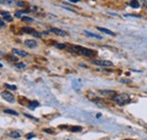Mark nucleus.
Returning <instances> with one entry per match:
<instances>
[{"instance_id":"obj_20","label":"nucleus","mask_w":147,"mask_h":140,"mask_svg":"<svg viewBox=\"0 0 147 140\" xmlns=\"http://www.w3.org/2000/svg\"><path fill=\"white\" fill-rule=\"evenodd\" d=\"M80 130H82V127H73L71 128V131H74V132H78Z\"/></svg>"},{"instance_id":"obj_1","label":"nucleus","mask_w":147,"mask_h":140,"mask_svg":"<svg viewBox=\"0 0 147 140\" xmlns=\"http://www.w3.org/2000/svg\"><path fill=\"white\" fill-rule=\"evenodd\" d=\"M113 102H115L117 104L119 105H123V104H128L131 100L130 95L127 93H122V94H118V95H114L113 96Z\"/></svg>"},{"instance_id":"obj_12","label":"nucleus","mask_w":147,"mask_h":140,"mask_svg":"<svg viewBox=\"0 0 147 140\" xmlns=\"http://www.w3.org/2000/svg\"><path fill=\"white\" fill-rule=\"evenodd\" d=\"M97 30L98 31H101V32H103V33H105V34H109V35H114V33L113 32H111V31H109L108 28H103V27H97Z\"/></svg>"},{"instance_id":"obj_29","label":"nucleus","mask_w":147,"mask_h":140,"mask_svg":"<svg viewBox=\"0 0 147 140\" xmlns=\"http://www.w3.org/2000/svg\"><path fill=\"white\" fill-rule=\"evenodd\" d=\"M0 68H2V65H1V63H0Z\"/></svg>"},{"instance_id":"obj_22","label":"nucleus","mask_w":147,"mask_h":140,"mask_svg":"<svg viewBox=\"0 0 147 140\" xmlns=\"http://www.w3.org/2000/svg\"><path fill=\"white\" fill-rule=\"evenodd\" d=\"M16 67H17L18 69H24V68H25V65H24V63H17Z\"/></svg>"},{"instance_id":"obj_25","label":"nucleus","mask_w":147,"mask_h":140,"mask_svg":"<svg viewBox=\"0 0 147 140\" xmlns=\"http://www.w3.org/2000/svg\"><path fill=\"white\" fill-rule=\"evenodd\" d=\"M23 13H24V11H17L15 16H16V17H22V14H23Z\"/></svg>"},{"instance_id":"obj_19","label":"nucleus","mask_w":147,"mask_h":140,"mask_svg":"<svg viewBox=\"0 0 147 140\" xmlns=\"http://www.w3.org/2000/svg\"><path fill=\"white\" fill-rule=\"evenodd\" d=\"M38 103H37L36 101H34V102H31V104H30V108H34V107H36V106H38Z\"/></svg>"},{"instance_id":"obj_13","label":"nucleus","mask_w":147,"mask_h":140,"mask_svg":"<svg viewBox=\"0 0 147 140\" xmlns=\"http://www.w3.org/2000/svg\"><path fill=\"white\" fill-rule=\"evenodd\" d=\"M85 34L87 35V36H91V37H95V38H98V40H101L102 37L100 36V35H96L94 34V33H91V32H87V31H85Z\"/></svg>"},{"instance_id":"obj_23","label":"nucleus","mask_w":147,"mask_h":140,"mask_svg":"<svg viewBox=\"0 0 147 140\" xmlns=\"http://www.w3.org/2000/svg\"><path fill=\"white\" fill-rule=\"evenodd\" d=\"M142 6H143L145 9H147V0H142Z\"/></svg>"},{"instance_id":"obj_11","label":"nucleus","mask_w":147,"mask_h":140,"mask_svg":"<svg viewBox=\"0 0 147 140\" xmlns=\"http://www.w3.org/2000/svg\"><path fill=\"white\" fill-rule=\"evenodd\" d=\"M129 5H130V7L136 8V9H137V8H139V6H140V5H139V2H138L137 0H132V1H130V2H129Z\"/></svg>"},{"instance_id":"obj_5","label":"nucleus","mask_w":147,"mask_h":140,"mask_svg":"<svg viewBox=\"0 0 147 140\" xmlns=\"http://www.w3.org/2000/svg\"><path fill=\"white\" fill-rule=\"evenodd\" d=\"M22 31H23L24 33H27V34H32V35H34V36H36V37H40V36H41V34H40V33H37V32H35L33 28H30V27H24Z\"/></svg>"},{"instance_id":"obj_9","label":"nucleus","mask_w":147,"mask_h":140,"mask_svg":"<svg viewBox=\"0 0 147 140\" xmlns=\"http://www.w3.org/2000/svg\"><path fill=\"white\" fill-rule=\"evenodd\" d=\"M13 53H15V54H17V55H20V57H27V52L18 50V49H14V50H13Z\"/></svg>"},{"instance_id":"obj_6","label":"nucleus","mask_w":147,"mask_h":140,"mask_svg":"<svg viewBox=\"0 0 147 140\" xmlns=\"http://www.w3.org/2000/svg\"><path fill=\"white\" fill-rule=\"evenodd\" d=\"M25 45L28 46V48H36L37 43L35 40H26L25 41Z\"/></svg>"},{"instance_id":"obj_27","label":"nucleus","mask_w":147,"mask_h":140,"mask_svg":"<svg viewBox=\"0 0 147 140\" xmlns=\"http://www.w3.org/2000/svg\"><path fill=\"white\" fill-rule=\"evenodd\" d=\"M0 27H1V28L5 27V23H3V20H1V19H0Z\"/></svg>"},{"instance_id":"obj_26","label":"nucleus","mask_w":147,"mask_h":140,"mask_svg":"<svg viewBox=\"0 0 147 140\" xmlns=\"http://www.w3.org/2000/svg\"><path fill=\"white\" fill-rule=\"evenodd\" d=\"M33 137H35L33 133H30V135H27V136H26V138H27V139H31V138H33Z\"/></svg>"},{"instance_id":"obj_4","label":"nucleus","mask_w":147,"mask_h":140,"mask_svg":"<svg viewBox=\"0 0 147 140\" xmlns=\"http://www.w3.org/2000/svg\"><path fill=\"white\" fill-rule=\"evenodd\" d=\"M1 96H2L3 100H6V101L9 102V103H14V101H15L14 95H13L11 93H9V92H2V93H1Z\"/></svg>"},{"instance_id":"obj_3","label":"nucleus","mask_w":147,"mask_h":140,"mask_svg":"<svg viewBox=\"0 0 147 140\" xmlns=\"http://www.w3.org/2000/svg\"><path fill=\"white\" fill-rule=\"evenodd\" d=\"M92 63L96 65V66H101V67H112L113 63L111 61H107V60H92Z\"/></svg>"},{"instance_id":"obj_18","label":"nucleus","mask_w":147,"mask_h":140,"mask_svg":"<svg viewBox=\"0 0 147 140\" xmlns=\"http://www.w3.org/2000/svg\"><path fill=\"white\" fill-rule=\"evenodd\" d=\"M5 86L8 88V89H10V90H16L17 87L16 86H14V85H9V84H5Z\"/></svg>"},{"instance_id":"obj_17","label":"nucleus","mask_w":147,"mask_h":140,"mask_svg":"<svg viewBox=\"0 0 147 140\" xmlns=\"http://www.w3.org/2000/svg\"><path fill=\"white\" fill-rule=\"evenodd\" d=\"M22 20L25 22V23H32L33 22V18L31 17H22Z\"/></svg>"},{"instance_id":"obj_28","label":"nucleus","mask_w":147,"mask_h":140,"mask_svg":"<svg viewBox=\"0 0 147 140\" xmlns=\"http://www.w3.org/2000/svg\"><path fill=\"white\" fill-rule=\"evenodd\" d=\"M71 2H78V1H80V0H70Z\"/></svg>"},{"instance_id":"obj_14","label":"nucleus","mask_w":147,"mask_h":140,"mask_svg":"<svg viewBox=\"0 0 147 140\" xmlns=\"http://www.w3.org/2000/svg\"><path fill=\"white\" fill-rule=\"evenodd\" d=\"M3 112H5V113H8V114H13V115H18V113H17L16 111H14V110H9V108L3 110Z\"/></svg>"},{"instance_id":"obj_10","label":"nucleus","mask_w":147,"mask_h":140,"mask_svg":"<svg viewBox=\"0 0 147 140\" xmlns=\"http://www.w3.org/2000/svg\"><path fill=\"white\" fill-rule=\"evenodd\" d=\"M0 3L7 5V6H13V5H15V0H0Z\"/></svg>"},{"instance_id":"obj_2","label":"nucleus","mask_w":147,"mask_h":140,"mask_svg":"<svg viewBox=\"0 0 147 140\" xmlns=\"http://www.w3.org/2000/svg\"><path fill=\"white\" fill-rule=\"evenodd\" d=\"M70 50H71L73 52L82 54V55H85V57H92V55L95 54V52L92 51V50H90V49H85V48L77 46V45H71V46H70Z\"/></svg>"},{"instance_id":"obj_8","label":"nucleus","mask_w":147,"mask_h":140,"mask_svg":"<svg viewBox=\"0 0 147 140\" xmlns=\"http://www.w3.org/2000/svg\"><path fill=\"white\" fill-rule=\"evenodd\" d=\"M0 14L3 16V19H5V20H7V22H13V17H11L7 11H1Z\"/></svg>"},{"instance_id":"obj_21","label":"nucleus","mask_w":147,"mask_h":140,"mask_svg":"<svg viewBox=\"0 0 147 140\" xmlns=\"http://www.w3.org/2000/svg\"><path fill=\"white\" fill-rule=\"evenodd\" d=\"M55 46H57L58 49H65V48H67V45H66V44H57Z\"/></svg>"},{"instance_id":"obj_24","label":"nucleus","mask_w":147,"mask_h":140,"mask_svg":"<svg viewBox=\"0 0 147 140\" xmlns=\"http://www.w3.org/2000/svg\"><path fill=\"white\" fill-rule=\"evenodd\" d=\"M17 6H19V7H25V2L24 1H17Z\"/></svg>"},{"instance_id":"obj_7","label":"nucleus","mask_w":147,"mask_h":140,"mask_svg":"<svg viewBox=\"0 0 147 140\" xmlns=\"http://www.w3.org/2000/svg\"><path fill=\"white\" fill-rule=\"evenodd\" d=\"M52 33H55V34L59 35V36H66L67 35V32H65V31H62V30H59V28H51L50 30Z\"/></svg>"},{"instance_id":"obj_16","label":"nucleus","mask_w":147,"mask_h":140,"mask_svg":"<svg viewBox=\"0 0 147 140\" xmlns=\"http://www.w3.org/2000/svg\"><path fill=\"white\" fill-rule=\"evenodd\" d=\"M9 136H10L11 138H19V137H20V133H18V132H10Z\"/></svg>"},{"instance_id":"obj_15","label":"nucleus","mask_w":147,"mask_h":140,"mask_svg":"<svg viewBox=\"0 0 147 140\" xmlns=\"http://www.w3.org/2000/svg\"><path fill=\"white\" fill-rule=\"evenodd\" d=\"M100 93H101L102 95H113V94H115V93L112 92V90H100Z\"/></svg>"}]
</instances>
